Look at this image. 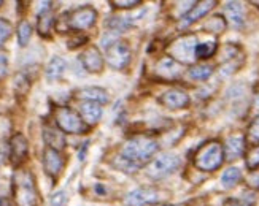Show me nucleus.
<instances>
[{
    "label": "nucleus",
    "instance_id": "nucleus-31",
    "mask_svg": "<svg viewBox=\"0 0 259 206\" xmlns=\"http://www.w3.org/2000/svg\"><path fill=\"white\" fill-rule=\"evenodd\" d=\"M115 8H119V10H127V8H134V7H139L142 2L140 0H113V2H110Z\"/></svg>",
    "mask_w": 259,
    "mask_h": 206
},
{
    "label": "nucleus",
    "instance_id": "nucleus-15",
    "mask_svg": "<svg viewBox=\"0 0 259 206\" xmlns=\"http://www.w3.org/2000/svg\"><path fill=\"white\" fill-rule=\"evenodd\" d=\"M159 195H161V192L153 189V187H140V189L129 193L127 198H126V203L129 206H140V204H146V203H154V201L159 200Z\"/></svg>",
    "mask_w": 259,
    "mask_h": 206
},
{
    "label": "nucleus",
    "instance_id": "nucleus-36",
    "mask_svg": "<svg viewBox=\"0 0 259 206\" xmlns=\"http://www.w3.org/2000/svg\"><path fill=\"white\" fill-rule=\"evenodd\" d=\"M246 182H248V186L251 189H259V170H254L250 173L248 179H246Z\"/></svg>",
    "mask_w": 259,
    "mask_h": 206
},
{
    "label": "nucleus",
    "instance_id": "nucleus-6",
    "mask_svg": "<svg viewBox=\"0 0 259 206\" xmlns=\"http://www.w3.org/2000/svg\"><path fill=\"white\" fill-rule=\"evenodd\" d=\"M197 37L194 33H186V35L178 37L168 46L170 57L180 64H191L196 59V48H197Z\"/></svg>",
    "mask_w": 259,
    "mask_h": 206
},
{
    "label": "nucleus",
    "instance_id": "nucleus-22",
    "mask_svg": "<svg viewBox=\"0 0 259 206\" xmlns=\"http://www.w3.org/2000/svg\"><path fill=\"white\" fill-rule=\"evenodd\" d=\"M67 70V62L62 59L59 56H54L53 59L48 62L47 65V70H45V75L50 79V81H56V79H59Z\"/></svg>",
    "mask_w": 259,
    "mask_h": 206
},
{
    "label": "nucleus",
    "instance_id": "nucleus-30",
    "mask_svg": "<svg viewBox=\"0 0 259 206\" xmlns=\"http://www.w3.org/2000/svg\"><path fill=\"white\" fill-rule=\"evenodd\" d=\"M11 32H13V27H11L10 22L4 18H0V46L11 37Z\"/></svg>",
    "mask_w": 259,
    "mask_h": 206
},
{
    "label": "nucleus",
    "instance_id": "nucleus-32",
    "mask_svg": "<svg viewBox=\"0 0 259 206\" xmlns=\"http://www.w3.org/2000/svg\"><path fill=\"white\" fill-rule=\"evenodd\" d=\"M248 138L254 143H259V116L253 119L248 127Z\"/></svg>",
    "mask_w": 259,
    "mask_h": 206
},
{
    "label": "nucleus",
    "instance_id": "nucleus-27",
    "mask_svg": "<svg viewBox=\"0 0 259 206\" xmlns=\"http://www.w3.org/2000/svg\"><path fill=\"white\" fill-rule=\"evenodd\" d=\"M105 26L107 27H110L111 29V32H116V33H119V32H124V30H127L131 26H132V22L127 19V18H110L107 22H105Z\"/></svg>",
    "mask_w": 259,
    "mask_h": 206
},
{
    "label": "nucleus",
    "instance_id": "nucleus-1",
    "mask_svg": "<svg viewBox=\"0 0 259 206\" xmlns=\"http://www.w3.org/2000/svg\"><path fill=\"white\" fill-rule=\"evenodd\" d=\"M159 149V144L153 138V136L148 135H137L132 136L131 140H127L124 143L121 149V156L127 162L140 167L142 164L148 162V159Z\"/></svg>",
    "mask_w": 259,
    "mask_h": 206
},
{
    "label": "nucleus",
    "instance_id": "nucleus-23",
    "mask_svg": "<svg viewBox=\"0 0 259 206\" xmlns=\"http://www.w3.org/2000/svg\"><path fill=\"white\" fill-rule=\"evenodd\" d=\"M242 179V171L237 167H231L223 173L221 176V184L224 189H232L240 182Z\"/></svg>",
    "mask_w": 259,
    "mask_h": 206
},
{
    "label": "nucleus",
    "instance_id": "nucleus-19",
    "mask_svg": "<svg viewBox=\"0 0 259 206\" xmlns=\"http://www.w3.org/2000/svg\"><path fill=\"white\" fill-rule=\"evenodd\" d=\"M224 15L231 26L234 27H242L245 22V10L243 5L239 2H228L224 7Z\"/></svg>",
    "mask_w": 259,
    "mask_h": 206
},
{
    "label": "nucleus",
    "instance_id": "nucleus-33",
    "mask_svg": "<svg viewBox=\"0 0 259 206\" xmlns=\"http://www.w3.org/2000/svg\"><path fill=\"white\" fill-rule=\"evenodd\" d=\"M67 203V193L65 190H59L56 192L51 197V206H64Z\"/></svg>",
    "mask_w": 259,
    "mask_h": 206
},
{
    "label": "nucleus",
    "instance_id": "nucleus-9",
    "mask_svg": "<svg viewBox=\"0 0 259 206\" xmlns=\"http://www.w3.org/2000/svg\"><path fill=\"white\" fill-rule=\"evenodd\" d=\"M80 62L84 67V70L88 73H100L105 67V59L104 56L100 54L99 48L91 44L88 46L81 54H80Z\"/></svg>",
    "mask_w": 259,
    "mask_h": 206
},
{
    "label": "nucleus",
    "instance_id": "nucleus-25",
    "mask_svg": "<svg viewBox=\"0 0 259 206\" xmlns=\"http://www.w3.org/2000/svg\"><path fill=\"white\" fill-rule=\"evenodd\" d=\"M18 43L21 48H26L29 41H30V37H32V26L30 22H27L26 19H22L19 24H18Z\"/></svg>",
    "mask_w": 259,
    "mask_h": 206
},
{
    "label": "nucleus",
    "instance_id": "nucleus-39",
    "mask_svg": "<svg viewBox=\"0 0 259 206\" xmlns=\"http://www.w3.org/2000/svg\"><path fill=\"white\" fill-rule=\"evenodd\" d=\"M253 108L259 113V94L254 97V101H253Z\"/></svg>",
    "mask_w": 259,
    "mask_h": 206
},
{
    "label": "nucleus",
    "instance_id": "nucleus-34",
    "mask_svg": "<svg viewBox=\"0 0 259 206\" xmlns=\"http://www.w3.org/2000/svg\"><path fill=\"white\" fill-rule=\"evenodd\" d=\"M254 201V198H234V200H229L228 201V206H251Z\"/></svg>",
    "mask_w": 259,
    "mask_h": 206
},
{
    "label": "nucleus",
    "instance_id": "nucleus-29",
    "mask_svg": "<svg viewBox=\"0 0 259 206\" xmlns=\"http://www.w3.org/2000/svg\"><path fill=\"white\" fill-rule=\"evenodd\" d=\"M245 162H246L248 170H251V171L259 168V144L250 147L248 152L245 154Z\"/></svg>",
    "mask_w": 259,
    "mask_h": 206
},
{
    "label": "nucleus",
    "instance_id": "nucleus-35",
    "mask_svg": "<svg viewBox=\"0 0 259 206\" xmlns=\"http://www.w3.org/2000/svg\"><path fill=\"white\" fill-rule=\"evenodd\" d=\"M86 43V37H81V35H78L75 38H70L69 41H67V48L69 49H75L78 46H81V44Z\"/></svg>",
    "mask_w": 259,
    "mask_h": 206
},
{
    "label": "nucleus",
    "instance_id": "nucleus-10",
    "mask_svg": "<svg viewBox=\"0 0 259 206\" xmlns=\"http://www.w3.org/2000/svg\"><path fill=\"white\" fill-rule=\"evenodd\" d=\"M217 5L215 0H205V2H196L194 7H191L186 13L180 18V29L189 27L191 24H194L196 21H199L200 18H204L208 11L213 10V7Z\"/></svg>",
    "mask_w": 259,
    "mask_h": 206
},
{
    "label": "nucleus",
    "instance_id": "nucleus-37",
    "mask_svg": "<svg viewBox=\"0 0 259 206\" xmlns=\"http://www.w3.org/2000/svg\"><path fill=\"white\" fill-rule=\"evenodd\" d=\"M8 70V59L5 54H0V78H4Z\"/></svg>",
    "mask_w": 259,
    "mask_h": 206
},
{
    "label": "nucleus",
    "instance_id": "nucleus-3",
    "mask_svg": "<svg viewBox=\"0 0 259 206\" xmlns=\"http://www.w3.org/2000/svg\"><path fill=\"white\" fill-rule=\"evenodd\" d=\"M224 160H226L224 146L218 140H210L197 149L194 156V165L200 171H215L223 165Z\"/></svg>",
    "mask_w": 259,
    "mask_h": 206
},
{
    "label": "nucleus",
    "instance_id": "nucleus-38",
    "mask_svg": "<svg viewBox=\"0 0 259 206\" xmlns=\"http://www.w3.org/2000/svg\"><path fill=\"white\" fill-rule=\"evenodd\" d=\"M0 206H11L10 200L5 198V197H0Z\"/></svg>",
    "mask_w": 259,
    "mask_h": 206
},
{
    "label": "nucleus",
    "instance_id": "nucleus-24",
    "mask_svg": "<svg viewBox=\"0 0 259 206\" xmlns=\"http://www.w3.org/2000/svg\"><path fill=\"white\" fill-rule=\"evenodd\" d=\"M213 73V67L208 64H196L191 65V68L188 70V75L196 79V81H204V79H208Z\"/></svg>",
    "mask_w": 259,
    "mask_h": 206
},
{
    "label": "nucleus",
    "instance_id": "nucleus-18",
    "mask_svg": "<svg viewBox=\"0 0 259 206\" xmlns=\"http://www.w3.org/2000/svg\"><path fill=\"white\" fill-rule=\"evenodd\" d=\"M75 95L78 98H83L86 101H96V103H107L108 101V92L102 87H96V86H89V87H83L78 89Z\"/></svg>",
    "mask_w": 259,
    "mask_h": 206
},
{
    "label": "nucleus",
    "instance_id": "nucleus-8",
    "mask_svg": "<svg viewBox=\"0 0 259 206\" xmlns=\"http://www.w3.org/2000/svg\"><path fill=\"white\" fill-rule=\"evenodd\" d=\"M107 64L115 68V70H124V68L131 64L132 59V51L131 46L126 41H115L110 48H107Z\"/></svg>",
    "mask_w": 259,
    "mask_h": 206
},
{
    "label": "nucleus",
    "instance_id": "nucleus-28",
    "mask_svg": "<svg viewBox=\"0 0 259 206\" xmlns=\"http://www.w3.org/2000/svg\"><path fill=\"white\" fill-rule=\"evenodd\" d=\"M204 29L208 32H213V33H221V32H224V29H226V19L223 16H213L205 22Z\"/></svg>",
    "mask_w": 259,
    "mask_h": 206
},
{
    "label": "nucleus",
    "instance_id": "nucleus-13",
    "mask_svg": "<svg viewBox=\"0 0 259 206\" xmlns=\"http://www.w3.org/2000/svg\"><path fill=\"white\" fill-rule=\"evenodd\" d=\"M29 156V143L22 133H15L10 140V160L15 167L21 165Z\"/></svg>",
    "mask_w": 259,
    "mask_h": 206
},
{
    "label": "nucleus",
    "instance_id": "nucleus-12",
    "mask_svg": "<svg viewBox=\"0 0 259 206\" xmlns=\"http://www.w3.org/2000/svg\"><path fill=\"white\" fill-rule=\"evenodd\" d=\"M43 168L45 171L53 176V178H58L61 173H62V170L65 167V159L64 156L59 152V151H56L53 149V147H47V149L43 151Z\"/></svg>",
    "mask_w": 259,
    "mask_h": 206
},
{
    "label": "nucleus",
    "instance_id": "nucleus-16",
    "mask_svg": "<svg viewBox=\"0 0 259 206\" xmlns=\"http://www.w3.org/2000/svg\"><path fill=\"white\" fill-rule=\"evenodd\" d=\"M245 146H246V140L243 135H232L224 143V157L229 162L232 160H237L245 154Z\"/></svg>",
    "mask_w": 259,
    "mask_h": 206
},
{
    "label": "nucleus",
    "instance_id": "nucleus-21",
    "mask_svg": "<svg viewBox=\"0 0 259 206\" xmlns=\"http://www.w3.org/2000/svg\"><path fill=\"white\" fill-rule=\"evenodd\" d=\"M43 140L48 144V147H53L56 151H61L65 147V136H64L62 130L56 129V127H45Z\"/></svg>",
    "mask_w": 259,
    "mask_h": 206
},
{
    "label": "nucleus",
    "instance_id": "nucleus-2",
    "mask_svg": "<svg viewBox=\"0 0 259 206\" xmlns=\"http://www.w3.org/2000/svg\"><path fill=\"white\" fill-rule=\"evenodd\" d=\"M13 197L18 206H37L38 190L29 170H16L13 175Z\"/></svg>",
    "mask_w": 259,
    "mask_h": 206
},
{
    "label": "nucleus",
    "instance_id": "nucleus-26",
    "mask_svg": "<svg viewBox=\"0 0 259 206\" xmlns=\"http://www.w3.org/2000/svg\"><path fill=\"white\" fill-rule=\"evenodd\" d=\"M217 48L218 44L215 41H208V43H202V44H197L196 48V59H208L213 54L217 53Z\"/></svg>",
    "mask_w": 259,
    "mask_h": 206
},
{
    "label": "nucleus",
    "instance_id": "nucleus-14",
    "mask_svg": "<svg viewBox=\"0 0 259 206\" xmlns=\"http://www.w3.org/2000/svg\"><path fill=\"white\" fill-rule=\"evenodd\" d=\"M157 101L167 110H183L189 105V95L182 89H168L164 92Z\"/></svg>",
    "mask_w": 259,
    "mask_h": 206
},
{
    "label": "nucleus",
    "instance_id": "nucleus-17",
    "mask_svg": "<svg viewBox=\"0 0 259 206\" xmlns=\"http://www.w3.org/2000/svg\"><path fill=\"white\" fill-rule=\"evenodd\" d=\"M80 116L86 125H94L102 118V105L96 101H83L80 105Z\"/></svg>",
    "mask_w": 259,
    "mask_h": 206
},
{
    "label": "nucleus",
    "instance_id": "nucleus-5",
    "mask_svg": "<svg viewBox=\"0 0 259 206\" xmlns=\"http://www.w3.org/2000/svg\"><path fill=\"white\" fill-rule=\"evenodd\" d=\"M180 164H182V160H180L178 156L170 154V152H162L161 156H157L148 164V167H146V175L154 181H159V179L170 176L174 171H177L180 168Z\"/></svg>",
    "mask_w": 259,
    "mask_h": 206
},
{
    "label": "nucleus",
    "instance_id": "nucleus-40",
    "mask_svg": "<svg viewBox=\"0 0 259 206\" xmlns=\"http://www.w3.org/2000/svg\"><path fill=\"white\" fill-rule=\"evenodd\" d=\"M4 5V2H2V0H0V7H2Z\"/></svg>",
    "mask_w": 259,
    "mask_h": 206
},
{
    "label": "nucleus",
    "instance_id": "nucleus-11",
    "mask_svg": "<svg viewBox=\"0 0 259 206\" xmlns=\"http://www.w3.org/2000/svg\"><path fill=\"white\" fill-rule=\"evenodd\" d=\"M156 73L159 78L165 79V81H174V79H178L180 76H182L183 65L180 62H177L175 59H172L170 56H165L161 61H157Z\"/></svg>",
    "mask_w": 259,
    "mask_h": 206
},
{
    "label": "nucleus",
    "instance_id": "nucleus-4",
    "mask_svg": "<svg viewBox=\"0 0 259 206\" xmlns=\"http://www.w3.org/2000/svg\"><path fill=\"white\" fill-rule=\"evenodd\" d=\"M54 121L58 129L62 130L64 133H86L88 125L81 119L80 113L73 111L69 107H58L54 110Z\"/></svg>",
    "mask_w": 259,
    "mask_h": 206
},
{
    "label": "nucleus",
    "instance_id": "nucleus-20",
    "mask_svg": "<svg viewBox=\"0 0 259 206\" xmlns=\"http://www.w3.org/2000/svg\"><path fill=\"white\" fill-rule=\"evenodd\" d=\"M51 5L50 2L47 4V7H45L40 13H38V19H37V30L41 37H50V32H51V27L54 26V15H53V11H51Z\"/></svg>",
    "mask_w": 259,
    "mask_h": 206
},
{
    "label": "nucleus",
    "instance_id": "nucleus-7",
    "mask_svg": "<svg viewBox=\"0 0 259 206\" xmlns=\"http://www.w3.org/2000/svg\"><path fill=\"white\" fill-rule=\"evenodd\" d=\"M67 29L69 30H86L93 27L97 21V11L93 7H80L70 13H65Z\"/></svg>",
    "mask_w": 259,
    "mask_h": 206
}]
</instances>
